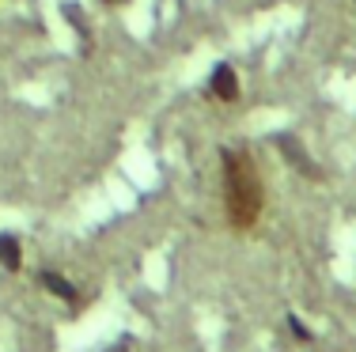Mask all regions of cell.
<instances>
[{
	"label": "cell",
	"mask_w": 356,
	"mask_h": 352,
	"mask_svg": "<svg viewBox=\"0 0 356 352\" xmlns=\"http://www.w3.org/2000/svg\"><path fill=\"white\" fill-rule=\"evenodd\" d=\"M0 265L12 269V273L23 265V250H19V239H15V235H0Z\"/></svg>",
	"instance_id": "277c9868"
},
{
	"label": "cell",
	"mask_w": 356,
	"mask_h": 352,
	"mask_svg": "<svg viewBox=\"0 0 356 352\" xmlns=\"http://www.w3.org/2000/svg\"><path fill=\"white\" fill-rule=\"evenodd\" d=\"M209 91H213L220 103H235L239 99V76H235L232 65H216L213 80H209Z\"/></svg>",
	"instance_id": "7a4b0ae2"
},
{
	"label": "cell",
	"mask_w": 356,
	"mask_h": 352,
	"mask_svg": "<svg viewBox=\"0 0 356 352\" xmlns=\"http://www.w3.org/2000/svg\"><path fill=\"white\" fill-rule=\"evenodd\" d=\"M110 352H129V345H118V349H110Z\"/></svg>",
	"instance_id": "8992f818"
},
{
	"label": "cell",
	"mask_w": 356,
	"mask_h": 352,
	"mask_svg": "<svg viewBox=\"0 0 356 352\" xmlns=\"http://www.w3.org/2000/svg\"><path fill=\"white\" fill-rule=\"evenodd\" d=\"M288 326H292V333H296V337H300V341H311V337H315V333H311V330H307V326H303V322H300V318H296V315L288 318Z\"/></svg>",
	"instance_id": "5b68a950"
},
{
	"label": "cell",
	"mask_w": 356,
	"mask_h": 352,
	"mask_svg": "<svg viewBox=\"0 0 356 352\" xmlns=\"http://www.w3.org/2000/svg\"><path fill=\"white\" fill-rule=\"evenodd\" d=\"M224 205H227V224L235 231H250L266 205V190H261V174L254 167L250 152H224Z\"/></svg>",
	"instance_id": "6da1fadb"
},
{
	"label": "cell",
	"mask_w": 356,
	"mask_h": 352,
	"mask_svg": "<svg viewBox=\"0 0 356 352\" xmlns=\"http://www.w3.org/2000/svg\"><path fill=\"white\" fill-rule=\"evenodd\" d=\"M38 280H42V288L54 292L57 299H65L69 307H80V292H76V284L69 280V276H61V273H54V269H42Z\"/></svg>",
	"instance_id": "3957f363"
}]
</instances>
